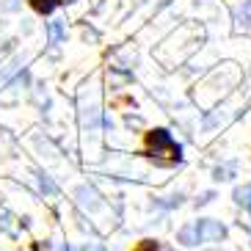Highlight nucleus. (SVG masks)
<instances>
[{"mask_svg": "<svg viewBox=\"0 0 251 251\" xmlns=\"http://www.w3.org/2000/svg\"><path fill=\"white\" fill-rule=\"evenodd\" d=\"M179 243H185V246H196V243H199V235H196V224H188L185 229H179Z\"/></svg>", "mask_w": 251, "mask_h": 251, "instance_id": "6", "label": "nucleus"}, {"mask_svg": "<svg viewBox=\"0 0 251 251\" xmlns=\"http://www.w3.org/2000/svg\"><path fill=\"white\" fill-rule=\"evenodd\" d=\"M83 251H105V246H102V243H89Z\"/></svg>", "mask_w": 251, "mask_h": 251, "instance_id": "10", "label": "nucleus"}, {"mask_svg": "<svg viewBox=\"0 0 251 251\" xmlns=\"http://www.w3.org/2000/svg\"><path fill=\"white\" fill-rule=\"evenodd\" d=\"M47 30V42H50L52 47H58L64 39H67V23L64 20H50V23L45 25Z\"/></svg>", "mask_w": 251, "mask_h": 251, "instance_id": "3", "label": "nucleus"}, {"mask_svg": "<svg viewBox=\"0 0 251 251\" xmlns=\"http://www.w3.org/2000/svg\"><path fill=\"white\" fill-rule=\"evenodd\" d=\"M196 235H199V243H213L226 235V229L218 221H196Z\"/></svg>", "mask_w": 251, "mask_h": 251, "instance_id": "2", "label": "nucleus"}, {"mask_svg": "<svg viewBox=\"0 0 251 251\" xmlns=\"http://www.w3.org/2000/svg\"><path fill=\"white\" fill-rule=\"evenodd\" d=\"M135 251H160V246H157L155 240H144V243H141Z\"/></svg>", "mask_w": 251, "mask_h": 251, "instance_id": "9", "label": "nucleus"}, {"mask_svg": "<svg viewBox=\"0 0 251 251\" xmlns=\"http://www.w3.org/2000/svg\"><path fill=\"white\" fill-rule=\"evenodd\" d=\"M235 28L251 30V0H243V3L235 6Z\"/></svg>", "mask_w": 251, "mask_h": 251, "instance_id": "4", "label": "nucleus"}, {"mask_svg": "<svg viewBox=\"0 0 251 251\" xmlns=\"http://www.w3.org/2000/svg\"><path fill=\"white\" fill-rule=\"evenodd\" d=\"M235 199L240 201L243 207H249V210H251V182L243 185V188H237V191H235Z\"/></svg>", "mask_w": 251, "mask_h": 251, "instance_id": "7", "label": "nucleus"}, {"mask_svg": "<svg viewBox=\"0 0 251 251\" xmlns=\"http://www.w3.org/2000/svg\"><path fill=\"white\" fill-rule=\"evenodd\" d=\"M30 6H33V11H36V14H52V11H55V8L61 6L58 0H30Z\"/></svg>", "mask_w": 251, "mask_h": 251, "instance_id": "5", "label": "nucleus"}, {"mask_svg": "<svg viewBox=\"0 0 251 251\" xmlns=\"http://www.w3.org/2000/svg\"><path fill=\"white\" fill-rule=\"evenodd\" d=\"M20 8H23V0H0V11H6V14L20 11Z\"/></svg>", "mask_w": 251, "mask_h": 251, "instance_id": "8", "label": "nucleus"}, {"mask_svg": "<svg viewBox=\"0 0 251 251\" xmlns=\"http://www.w3.org/2000/svg\"><path fill=\"white\" fill-rule=\"evenodd\" d=\"M61 6H72V3H77V0H58Z\"/></svg>", "mask_w": 251, "mask_h": 251, "instance_id": "11", "label": "nucleus"}, {"mask_svg": "<svg viewBox=\"0 0 251 251\" xmlns=\"http://www.w3.org/2000/svg\"><path fill=\"white\" fill-rule=\"evenodd\" d=\"M147 149H149V155L157 157V160L174 163L182 157V149H179V144L174 141V135L169 130H152L147 135Z\"/></svg>", "mask_w": 251, "mask_h": 251, "instance_id": "1", "label": "nucleus"}]
</instances>
